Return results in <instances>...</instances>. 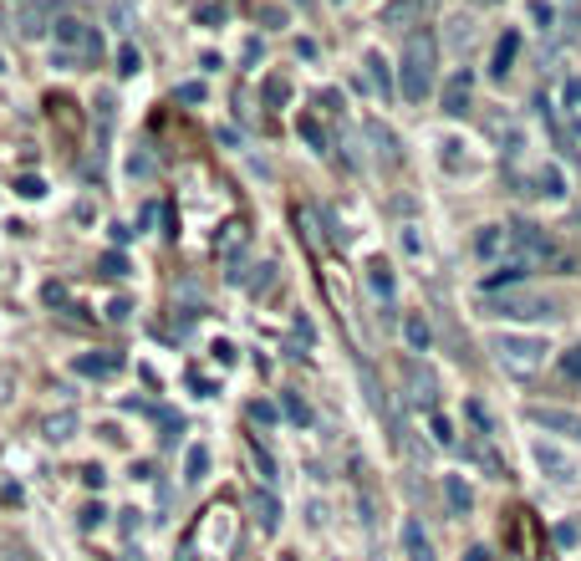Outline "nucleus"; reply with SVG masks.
Returning <instances> with one entry per match:
<instances>
[{"instance_id":"1","label":"nucleus","mask_w":581,"mask_h":561,"mask_svg":"<svg viewBox=\"0 0 581 561\" xmlns=\"http://www.w3.org/2000/svg\"><path fill=\"white\" fill-rule=\"evenodd\" d=\"M490 353H495V362L505 368V373H515V378H531L540 373V362H546V342L540 337H520V332H500L495 342H490Z\"/></svg>"},{"instance_id":"15","label":"nucleus","mask_w":581,"mask_h":561,"mask_svg":"<svg viewBox=\"0 0 581 561\" xmlns=\"http://www.w3.org/2000/svg\"><path fill=\"white\" fill-rule=\"evenodd\" d=\"M444 500H449V510H454V516H464L475 495H469V485H464L459 475H444Z\"/></svg>"},{"instance_id":"17","label":"nucleus","mask_w":581,"mask_h":561,"mask_svg":"<svg viewBox=\"0 0 581 561\" xmlns=\"http://www.w3.org/2000/svg\"><path fill=\"white\" fill-rule=\"evenodd\" d=\"M368 286H373V296H377V301H393V270H388L383 261H377V266L368 270Z\"/></svg>"},{"instance_id":"18","label":"nucleus","mask_w":581,"mask_h":561,"mask_svg":"<svg viewBox=\"0 0 581 561\" xmlns=\"http://www.w3.org/2000/svg\"><path fill=\"white\" fill-rule=\"evenodd\" d=\"M403 337H408V347H414V353H429V322H423V316H408V322H403Z\"/></svg>"},{"instance_id":"23","label":"nucleus","mask_w":581,"mask_h":561,"mask_svg":"<svg viewBox=\"0 0 581 561\" xmlns=\"http://www.w3.org/2000/svg\"><path fill=\"white\" fill-rule=\"evenodd\" d=\"M205 449H189V479H199V475H205Z\"/></svg>"},{"instance_id":"21","label":"nucleus","mask_w":581,"mask_h":561,"mask_svg":"<svg viewBox=\"0 0 581 561\" xmlns=\"http://www.w3.org/2000/svg\"><path fill=\"white\" fill-rule=\"evenodd\" d=\"M561 373L571 378V383H581V342H577V347H571L566 357H561Z\"/></svg>"},{"instance_id":"10","label":"nucleus","mask_w":581,"mask_h":561,"mask_svg":"<svg viewBox=\"0 0 581 561\" xmlns=\"http://www.w3.org/2000/svg\"><path fill=\"white\" fill-rule=\"evenodd\" d=\"M444 113H449V118H464V113H469V72H454V77L444 82Z\"/></svg>"},{"instance_id":"16","label":"nucleus","mask_w":581,"mask_h":561,"mask_svg":"<svg viewBox=\"0 0 581 561\" xmlns=\"http://www.w3.org/2000/svg\"><path fill=\"white\" fill-rule=\"evenodd\" d=\"M42 429H46V439H51V444H62V439L77 434V414H46Z\"/></svg>"},{"instance_id":"8","label":"nucleus","mask_w":581,"mask_h":561,"mask_svg":"<svg viewBox=\"0 0 581 561\" xmlns=\"http://www.w3.org/2000/svg\"><path fill=\"white\" fill-rule=\"evenodd\" d=\"M510 240L525 250V261H546V255H556V245H551V240H546L536 225H525V220H515V225H510Z\"/></svg>"},{"instance_id":"12","label":"nucleus","mask_w":581,"mask_h":561,"mask_svg":"<svg viewBox=\"0 0 581 561\" xmlns=\"http://www.w3.org/2000/svg\"><path fill=\"white\" fill-rule=\"evenodd\" d=\"M403 551H408V561H434V546H429L418 520H403Z\"/></svg>"},{"instance_id":"19","label":"nucleus","mask_w":581,"mask_h":561,"mask_svg":"<svg viewBox=\"0 0 581 561\" xmlns=\"http://www.w3.org/2000/svg\"><path fill=\"white\" fill-rule=\"evenodd\" d=\"M505 240H510V235H505L500 225H484V230H479V240H475V250H479V255H495Z\"/></svg>"},{"instance_id":"22","label":"nucleus","mask_w":581,"mask_h":561,"mask_svg":"<svg viewBox=\"0 0 581 561\" xmlns=\"http://www.w3.org/2000/svg\"><path fill=\"white\" fill-rule=\"evenodd\" d=\"M531 16L540 21V31H551V21H556V11H551L546 0H536V5H531Z\"/></svg>"},{"instance_id":"6","label":"nucleus","mask_w":581,"mask_h":561,"mask_svg":"<svg viewBox=\"0 0 581 561\" xmlns=\"http://www.w3.org/2000/svg\"><path fill=\"white\" fill-rule=\"evenodd\" d=\"M531 455H536V464H540L551 479H556V485H571V479H577V459L566 455V449H556V444L536 439V449H531Z\"/></svg>"},{"instance_id":"14","label":"nucleus","mask_w":581,"mask_h":561,"mask_svg":"<svg viewBox=\"0 0 581 561\" xmlns=\"http://www.w3.org/2000/svg\"><path fill=\"white\" fill-rule=\"evenodd\" d=\"M525 270H531V261H510V266H500L490 281H484V296H495L500 286H515V281H525Z\"/></svg>"},{"instance_id":"5","label":"nucleus","mask_w":581,"mask_h":561,"mask_svg":"<svg viewBox=\"0 0 581 561\" xmlns=\"http://www.w3.org/2000/svg\"><path fill=\"white\" fill-rule=\"evenodd\" d=\"M62 16V5L57 0H21L16 5V26H21V36H46L51 26Z\"/></svg>"},{"instance_id":"20","label":"nucleus","mask_w":581,"mask_h":561,"mask_svg":"<svg viewBox=\"0 0 581 561\" xmlns=\"http://www.w3.org/2000/svg\"><path fill=\"white\" fill-rule=\"evenodd\" d=\"M255 510H260V526H266V531H275V520H281L275 500H270V495H255Z\"/></svg>"},{"instance_id":"2","label":"nucleus","mask_w":581,"mask_h":561,"mask_svg":"<svg viewBox=\"0 0 581 561\" xmlns=\"http://www.w3.org/2000/svg\"><path fill=\"white\" fill-rule=\"evenodd\" d=\"M434 87V42L429 36H408V46H403V97L408 103H423V92Z\"/></svg>"},{"instance_id":"4","label":"nucleus","mask_w":581,"mask_h":561,"mask_svg":"<svg viewBox=\"0 0 581 561\" xmlns=\"http://www.w3.org/2000/svg\"><path fill=\"white\" fill-rule=\"evenodd\" d=\"M51 36H57V46H62V57H77V62H97V57H103L97 31H92L87 21H77V16H57Z\"/></svg>"},{"instance_id":"11","label":"nucleus","mask_w":581,"mask_h":561,"mask_svg":"<svg viewBox=\"0 0 581 561\" xmlns=\"http://www.w3.org/2000/svg\"><path fill=\"white\" fill-rule=\"evenodd\" d=\"M515 51H520V31H505V36L495 42V57H490V77H495V82H505V77H510Z\"/></svg>"},{"instance_id":"9","label":"nucleus","mask_w":581,"mask_h":561,"mask_svg":"<svg viewBox=\"0 0 581 561\" xmlns=\"http://www.w3.org/2000/svg\"><path fill=\"white\" fill-rule=\"evenodd\" d=\"M429 5H434V0H388V5H383V26H393V31H408V26H414L418 16L429 11Z\"/></svg>"},{"instance_id":"3","label":"nucleus","mask_w":581,"mask_h":561,"mask_svg":"<svg viewBox=\"0 0 581 561\" xmlns=\"http://www.w3.org/2000/svg\"><path fill=\"white\" fill-rule=\"evenodd\" d=\"M479 312L484 316H510V322H540L551 316L556 307L536 292H505V296H479Z\"/></svg>"},{"instance_id":"13","label":"nucleus","mask_w":581,"mask_h":561,"mask_svg":"<svg viewBox=\"0 0 581 561\" xmlns=\"http://www.w3.org/2000/svg\"><path fill=\"white\" fill-rule=\"evenodd\" d=\"M536 194L540 199H566V174L556 164H540L536 168Z\"/></svg>"},{"instance_id":"7","label":"nucleus","mask_w":581,"mask_h":561,"mask_svg":"<svg viewBox=\"0 0 581 561\" xmlns=\"http://www.w3.org/2000/svg\"><path fill=\"white\" fill-rule=\"evenodd\" d=\"M531 424H536V429H551V434L581 439V414H566V409H531Z\"/></svg>"},{"instance_id":"24","label":"nucleus","mask_w":581,"mask_h":561,"mask_svg":"<svg viewBox=\"0 0 581 561\" xmlns=\"http://www.w3.org/2000/svg\"><path fill=\"white\" fill-rule=\"evenodd\" d=\"M434 439H438V444H454V434H449V418H434Z\"/></svg>"}]
</instances>
